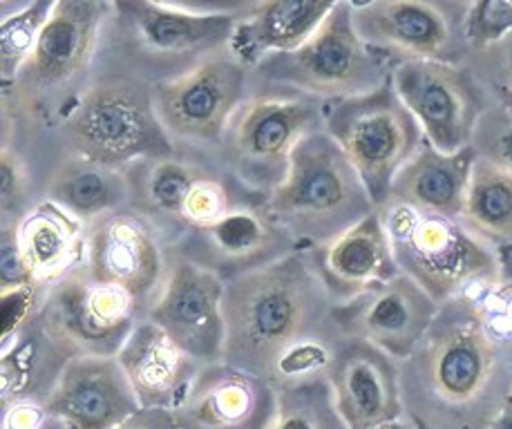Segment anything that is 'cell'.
Segmentation results:
<instances>
[{
    "mask_svg": "<svg viewBox=\"0 0 512 429\" xmlns=\"http://www.w3.org/2000/svg\"><path fill=\"white\" fill-rule=\"evenodd\" d=\"M34 284L50 286L83 260L85 226L52 202H41L16 228Z\"/></svg>",
    "mask_w": 512,
    "mask_h": 429,
    "instance_id": "obj_29",
    "label": "cell"
},
{
    "mask_svg": "<svg viewBox=\"0 0 512 429\" xmlns=\"http://www.w3.org/2000/svg\"><path fill=\"white\" fill-rule=\"evenodd\" d=\"M126 179L128 206L155 228L168 249L235 208L269 202L215 161L179 152L135 161L126 168Z\"/></svg>",
    "mask_w": 512,
    "mask_h": 429,
    "instance_id": "obj_8",
    "label": "cell"
},
{
    "mask_svg": "<svg viewBox=\"0 0 512 429\" xmlns=\"http://www.w3.org/2000/svg\"><path fill=\"white\" fill-rule=\"evenodd\" d=\"M74 358H79L77 351L47 327L41 311L36 313L0 342V409L45 405Z\"/></svg>",
    "mask_w": 512,
    "mask_h": 429,
    "instance_id": "obj_24",
    "label": "cell"
},
{
    "mask_svg": "<svg viewBox=\"0 0 512 429\" xmlns=\"http://www.w3.org/2000/svg\"><path fill=\"white\" fill-rule=\"evenodd\" d=\"M472 0H372L352 3L358 36L392 65L461 63L470 47L466 18Z\"/></svg>",
    "mask_w": 512,
    "mask_h": 429,
    "instance_id": "obj_13",
    "label": "cell"
},
{
    "mask_svg": "<svg viewBox=\"0 0 512 429\" xmlns=\"http://www.w3.org/2000/svg\"><path fill=\"white\" fill-rule=\"evenodd\" d=\"M45 199L88 228L101 217L128 206L126 170L63 155L47 177Z\"/></svg>",
    "mask_w": 512,
    "mask_h": 429,
    "instance_id": "obj_28",
    "label": "cell"
},
{
    "mask_svg": "<svg viewBox=\"0 0 512 429\" xmlns=\"http://www.w3.org/2000/svg\"><path fill=\"white\" fill-rule=\"evenodd\" d=\"M276 394L278 407L271 429H349L325 376L280 385Z\"/></svg>",
    "mask_w": 512,
    "mask_h": 429,
    "instance_id": "obj_32",
    "label": "cell"
},
{
    "mask_svg": "<svg viewBox=\"0 0 512 429\" xmlns=\"http://www.w3.org/2000/svg\"><path fill=\"white\" fill-rule=\"evenodd\" d=\"M461 65L479 81L488 101L512 108V32L483 50L468 52Z\"/></svg>",
    "mask_w": 512,
    "mask_h": 429,
    "instance_id": "obj_34",
    "label": "cell"
},
{
    "mask_svg": "<svg viewBox=\"0 0 512 429\" xmlns=\"http://www.w3.org/2000/svg\"><path fill=\"white\" fill-rule=\"evenodd\" d=\"M325 112L318 99L249 76L246 97L224 130L217 166L253 193L271 197L287 179L298 143L325 130Z\"/></svg>",
    "mask_w": 512,
    "mask_h": 429,
    "instance_id": "obj_6",
    "label": "cell"
},
{
    "mask_svg": "<svg viewBox=\"0 0 512 429\" xmlns=\"http://www.w3.org/2000/svg\"><path fill=\"white\" fill-rule=\"evenodd\" d=\"M170 251L211 271L222 282H231L302 249L264 202L235 208L217 222L188 233Z\"/></svg>",
    "mask_w": 512,
    "mask_h": 429,
    "instance_id": "obj_17",
    "label": "cell"
},
{
    "mask_svg": "<svg viewBox=\"0 0 512 429\" xmlns=\"http://www.w3.org/2000/svg\"><path fill=\"white\" fill-rule=\"evenodd\" d=\"M325 132L345 152L360 179L381 208L396 175L425 143V135L398 97L392 79L365 97L327 106Z\"/></svg>",
    "mask_w": 512,
    "mask_h": 429,
    "instance_id": "obj_11",
    "label": "cell"
},
{
    "mask_svg": "<svg viewBox=\"0 0 512 429\" xmlns=\"http://www.w3.org/2000/svg\"><path fill=\"white\" fill-rule=\"evenodd\" d=\"M117 360L139 398L141 409H173L204 365L179 349L150 318L137 320Z\"/></svg>",
    "mask_w": 512,
    "mask_h": 429,
    "instance_id": "obj_25",
    "label": "cell"
},
{
    "mask_svg": "<svg viewBox=\"0 0 512 429\" xmlns=\"http://www.w3.org/2000/svg\"><path fill=\"white\" fill-rule=\"evenodd\" d=\"M468 228L499 253L512 251V175L477 157L472 164L466 206L461 215Z\"/></svg>",
    "mask_w": 512,
    "mask_h": 429,
    "instance_id": "obj_30",
    "label": "cell"
},
{
    "mask_svg": "<svg viewBox=\"0 0 512 429\" xmlns=\"http://www.w3.org/2000/svg\"><path fill=\"white\" fill-rule=\"evenodd\" d=\"M441 304L434 302L405 273L374 284L354 300L336 304V322L349 338H360L383 349L394 360H405L430 329Z\"/></svg>",
    "mask_w": 512,
    "mask_h": 429,
    "instance_id": "obj_19",
    "label": "cell"
},
{
    "mask_svg": "<svg viewBox=\"0 0 512 429\" xmlns=\"http://www.w3.org/2000/svg\"><path fill=\"white\" fill-rule=\"evenodd\" d=\"M327 380L349 429H376L405 416L398 360L372 342L340 340Z\"/></svg>",
    "mask_w": 512,
    "mask_h": 429,
    "instance_id": "obj_21",
    "label": "cell"
},
{
    "mask_svg": "<svg viewBox=\"0 0 512 429\" xmlns=\"http://www.w3.org/2000/svg\"><path fill=\"white\" fill-rule=\"evenodd\" d=\"M483 309L501 336L512 340V251L504 253V273L501 280L490 289L477 293Z\"/></svg>",
    "mask_w": 512,
    "mask_h": 429,
    "instance_id": "obj_38",
    "label": "cell"
},
{
    "mask_svg": "<svg viewBox=\"0 0 512 429\" xmlns=\"http://www.w3.org/2000/svg\"><path fill=\"white\" fill-rule=\"evenodd\" d=\"M376 429H419V427H416L410 421V418L403 416V418H398V421H394V423H387V425H381V427H376Z\"/></svg>",
    "mask_w": 512,
    "mask_h": 429,
    "instance_id": "obj_41",
    "label": "cell"
},
{
    "mask_svg": "<svg viewBox=\"0 0 512 429\" xmlns=\"http://www.w3.org/2000/svg\"><path fill=\"white\" fill-rule=\"evenodd\" d=\"M43 407L68 429H117L141 409L117 356L74 358Z\"/></svg>",
    "mask_w": 512,
    "mask_h": 429,
    "instance_id": "obj_22",
    "label": "cell"
},
{
    "mask_svg": "<svg viewBox=\"0 0 512 429\" xmlns=\"http://www.w3.org/2000/svg\"><path fill=\"white\" fill-rule=\"evenodd\" d=\"M47 289L50 286L25 284L9 291H0V304H3V336H0V342L12 338L27 320L41 311Z\"/></svg>",
    "mask_w": 512,
    "mask_h": 429,
    "instance_id": "obj_37",
    "label": "cell"
},
{
    "mask_svg": "<svg viewBox=\"0 0 512 429\" xmlns=\"http://www.w3.org/2000/svg\"><path fill=\"white\" fill-rule=\"evenodd\" d=\"M34 284L18 246L16 228H0V291Z\"/></svg>",
    "mask_w": 512,
    "mask_h": 429,
    "instance_id": "obj_39",
    "label": "cell"
},
{
    "mask_svg": "<svg viewBox=\"0 0 512 429\" xmlns=\"http://www.w3.org/2000/svg\"><path fill=\"white\" fill-rule=\"evenodd\" d=\"M267 206L302 251L338 240L376 211L358 170L325 130L298 143L289 175Z\"/></svg>",
    "mask_w": 512,
    "mask_h": 429,
    "instance_id": "obj_5",
    "label": "cell"
},
{
    "mask_svg": "<svg viewBox=\"0 0 512 429\" xmlns=\"http://www.w3.org/2000/svg\"><path fill=\"white\" fill-rule=\"evenodd\" d=\"M390 235L396 264L434 302L490 289L504 273V253L492 249L461 219L414 211L410 206L378 208Z\"/></svg>",
    "mask_w": 512,
    "mask_h": 429,
    "instance_id": "obj_9",
    "label": "cell"
},
{
    "mask_svg": "<svg viewBox=\"0 0 512 429\" xmlns=\"http://www.w3.org/2000/svg\"><path fill=\"white\" fill-rule=\"evenodd\" d=\"M56 7V0H0V88L16 79Z\"/></svg>",
    "mask_w": 512,
    "mask_h": 429,
    "instance_id": "obj_31",
    "label": "cell"
},
{
    "mask_svg": "<svg viewBox=\"0 0 512 429\" xmlns=\"http://www.w3.org/2000/svg\"><path fill=\"white\" fill-rule=\"evenodd\" d=\"M41 316L79 356H119L141 320L135 302L115 286L94 282L83 260L50 284Z\"/></svg>",
    "mask_w": 512,
    "mask_h": 429,
    "instance_id": "obj_16",
    "label": "cell"
},
{
    "mask_svg": "<svg viewBox=\"0 0 512 429\" xmlns=\"http://www.w3.org/2000/svg\"><path fill=\"white\" fill-rule=\"evenodd\" d=\"M472 148L477 157L512 175V108L488 101L474 130Z\"/></svg>",
    "mask_w": 512,
    "mask_h": 429,
    "instance_id": "obj_35",
    "label": "cell"
},
{
    "mask_svg": "<svg viewBox=\"0 0 512 429\" xmlns=\"http://www.w3.org/2000/svg\"><path fill=\"white\" fill-rule=\"evenodd\" d=\"M307 251L226 282L224 362L273 387L327 378L345 333Z\"/></svg>",
    "mask_w": 512,
    "mask_h": 429,
    "instance_id": "obj_1",
    "label": "cell"
},
{
    "mask_svg": "<svg viewBox=\"0 0 512 429\" xmlns=\"http://www.w3.org/2000/svg\"><path fill=\"white\" fill-rule=\"evenodd\" d=\"M398 374L405 416L419 429H495L512 405V340L477 293L461 295L441 304Z\"/></svg>",
    "mask_w": 512,
    "mask_h": 429,
    "instance_id": "obj_2",
    "label": "cell"
},
{
    "mask_svg": "<svg viewBox=\"0 0 512 429\" xmlns=\"http://www.w3.org/2000/svg\"><path fill=\"white\" fill-rule=\"evenodd\" d=\"M392 70L394 65L358 36L352 0H336L305 45L293 52L269 54L251 68L249 76L334 106L381 90L390 83Z\"/></svg>",
    "mask_w": 512,
    "mask_h": 429,
    "instance_id": "obj_10",
    "label": "cell"
},
{
    "mask_svg": "<svg viewBox=\"0 0 512 429\" xmlns=\"http://www.w3.org/2000/svg\"><path fill=\"white\" fill-rule=\"evenodd\" d=\"M170 249L130 206L85 228L83 266L99 284L115 286L148 316L168 278Z\"/></svg>",
    "mask_w": 512,
    "mask_h": 429,
    "instance_id": "obj_14",
    "label": "cell"
},
{
    "mask_svg": "<svg viewBox=\"0 0 512 429\" xmlns=\"http://www.w3.org/2000/svg\"><path fill=\"white\" fill-rule=\"evenodd\" d=\"M512 32V0H472L466 18L470 52L483 50Z\"/></svg>",
    "mask_w": 512,
    "mask_h": 429,
    "instance_id": "obj_36",
    "label": "cell"
},
{
    "mask_svg": "<svg viewBox=\"0 0 512 429\" xmlns=\"http://www.w3.org/2000/svg\"><path fill=\"white\" fill-rule=\"evenodd\" d=\"M153 90L126 76H94L77 108L50 137L61 155L115 170L139 159L175 155L157 117Z\"/></svg>",
    "mask_w": 512,
    "mask_h": 429,
    "instance_id": "obj_7",
    "label": "cell"
},
{
    "mask_svg": "<svg viewBox=\"0 0 512 429\" xmlns=\"http://www.w3.org/2000/svg\"><path fill=\"white\" fill-rule=\"evenodd\" d=\"M45 202V177L23 150L0 141V228H18Z\"/></svg>",
    "mask_w": 512,
    "mask_h": 429,
    "instance_id": "obj_33",
    "label": "cell"
},
{
    "mask_svg": "<svg viewBox=\"0 0 512 429\" xmlns=\"http://www.w3.org/2000/svg\"><path fill=\"white\" fill-rule=\"evenodd\" d=\"M224 289L211 271L170 251L168 278L148 316L199 365L224 360Z\"/></svg>",
    "mask_w": 512,
    "mask_h": 429,
    "instance_id": "obj_18",
    "label": "cell"
},
{
    "mask_svg": "<svg viewBox=\"0 0 512 429\" xmlns=\"http://www.w3.org/2000/svg\"><path fill=\"white\" fill-rule=\"evenodd\" d=\"M336 0H251L237 21L231 52L246 68H255L269 54L293 52L305 45Z\"/></svg>",
    "mask_w": 512,
    "mask_h": 429,
    "instance_id": "obj_26",
    "label": "cell"
},
{
    "mask_svg": "<svg viewBox=\"0 0 512 429\" xmlns=\"http://www.w3.org/2000/svg\"><path fill=\"white\" fill-rule=\"evenodd\" d=\"M276 407V387L220 360L199 369L173 416L179 429H271Z\"/></svg>",
    "mask_w": 512,
    "mask_h": 429,
    "instance_id": "obj_20",
    "label": "cell"
},
{
    "mask_svg": "<svg viewBox=\"0 0 512 429\" xmlns=\"http://www.w3.org/2000/svg\"><path fill=\"white\" fill-rule=\"evenodd\" d=\"M392 85L419 121L425 141L436 150L457 155L472 146L474 130L488 108V97L466 65L401 63L394 65Z\"/></svg>",
    "mask_w": 512,
    "mask_h": 429,
    "instance_id": "obj_15",
    "label": "cell"
},
{
    "mask_svg": "<svg viewBox=\"0 0 512 429\" xmlns=\"http://www.w3.org/2000/svg\"><path fill=\"white\" fill-rule=\"evenodd\" d=\"M110 0H56L34 52L0 88V137H47L90 88Z\"/></svg>",
    "mask_w": 512,
    "mask_h": 429,
    "instance_id": "obj_4",
    "label": "cell"
},
{
    "mask_svg": "<svg viewBox=\"0 0 512 429\" xmlns=\"http://www.w3.org/2000/svg\"><path fill=\"white\" fill-rule=\"evenodd\" d=\"M307 255L336 304L354 300L374 284L392 280L401 273L378 208L338 240L309 249Z\"/></svg>",
    "mask_w": 512,
    "mask_h": 429,
    "instance_id": "obj_23",
    "label": "cell"
},
{
    "mask_svg": "<svg viewBox=\"0 0 512 429\" xmlns=\"http://www.w3.org/2000/svg\"><path fill=\"white\" fill-rule=\"evenodd\" d=\"M117 429H179L170 409H139Z\"/></svg>",
    "mask_w": 512,
    "mask_h": 429,
    "instance_id": "obj_40",
    "label": "cell"
},
{
    "mask_svg": "<svg viewBox=\"0 0 512 429\" xmlns=\"http://www.w3.org/2000/svg\"><path fill=\"white\" fill-rule=\"evenodd\" d=\"M244 3L195 5L110 0L94 76H126L157 88L229 50Z\"/></svg>",
    "mask_w": 512,
    "mask_h": 429,
    "instance_id": "obj_3",
    "label": "cell"
},
{
    "mask_svg": "<svg viewBox=\"0 0 512 429\" xmlns=\"http://www.w3.org/2000/svg\"><path fill=\"white\" fill-rule=\"evenodd\" d=\"M474 159L477 152L472 146L457 155H443L425 141L396 175L385 204H401L421 213L461 219Z\"/></svg>",
    "mask_w": 512,
    "mask_h": 429,
    "instance_id": "obj_27",
    "label": "cell"
},
{
    "mask_svg": "<svg viewBox=\"0 0 512 429\" xmlns=\"http://www.w3.org/2000/svg\"><path fill=\"white\" fill-rule=\"evenodd\" d=\"M249 68L229 50L153 90L157 117L175 152L217 164L224 130L249 90Z\"/></svg>",
    "mask_w": 512,
    "mask_h": 429,
    "instance_id": "obj_12",
    "label": "cell"
},
{
    "mask_svg": "<svg viewBox=\"0 0 512 429\" xmlns=\"http://www.w3.org/2000/svg\"><path fill=\"white\" fill-rule=\"evenodd\" d=\"M39 429H68V427H65L61 421H56V418L47 416V421H45Z\"/></svg>",
    "mask_w": 512,
    "mask_h": 429,
    "instance_id": "obj_42",
    "label": "cell"
}]
</instances>
